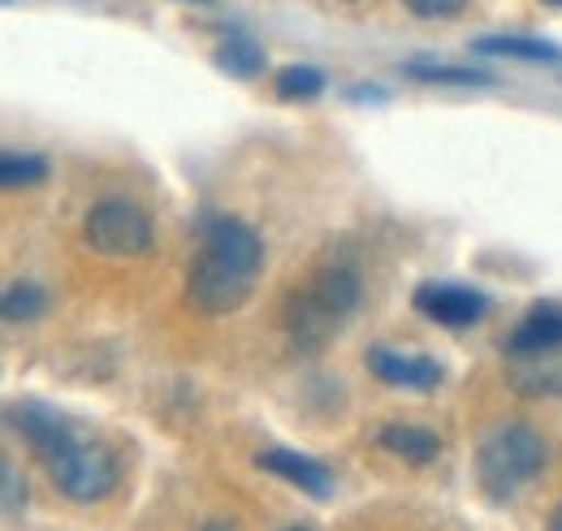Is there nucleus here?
Listing matches in <instances>:
<instances>
[{"label": "nucleus", "mask_w": 562, "mask_h": 531, "mask_svg": "<svg viewBox=\"0 0 562 531\" xmlns=\"http://www.w3.org/2000/svg\"><path fill=\"white\" fill-rule=\"evenodd\" d=\"M554 528L562 531V506H559V515H554Z\"/></svg>", "instance_id": "6ab92c4d"}, {"label": "nucleus", "mask_w": 562, "mask_h": 531, "mask_svg": "<svg viewBox=\"0 0 562 531\" xmlns=\"http://www.w3.org/2000/svg\"><path fill=\"white\" fill-rule=\"evenodd\" d=\"M359 294H363V281L347 264H329L321 268L316 276H307L290 294V303H285V332H290V341L299 350H307V354L325 350L338 337V329L355 316Z\"/></svg>", "instance_id": "7ed1b4c3"}, {"label": "nucleus", "mask_w": 562, "mask_h": 531, "mask_svg": "<svg viewBox=\"0 0 562 531\" xmlns=\"http://www.w3.org/2000/svg\"><path fill=\"white\" fill-rule=\"evenodd\" d=\"M412 303L424 320H432L441 329H472L490 312V298L472 285H459V281H424L412 294Z\"/></svg>", "instance_id": "423d86ee"}, {"label": "nucleus", "mask_w": 562, "mask_h": 531, "mask_svg": "<svg viewBox=\"0 0 562 531\" xmlns=\"http://www.w3.org/2000/svg\"><path fill=\"white\" fill-rule=\"evenodd\" d=\"M0 475H4V510L13 515V510L26 501V479H22V471L9 463V459H4V471H0Z\"/></svg>", "instance_id": "a211bd4d"}, {"label": "nucleus", "mask_w": 562, "mask_h": 531, "mask_svg": "<svg viewBox=\"0 0 562 531\" xmlns=\"http://www.w3.org/2000/svg\"><path fill=\"white\" fill-rule=\"evenodd\" d=\"M48 178V160L44 156H35V151H4L0 156V182L9 187V191H18V187H40Z\"/></svg>", "instance_id": "2eb2a0df"}, {"label": "nucleus", "mask_w": 562, "mask_h": 531, "mask_svg": "<svg viewBox=\"0 0 562 531\" xmlns=\"http://www.w3.org/2000/svg\"><path fill=\"white\" fill-rule=\"evenodd\" d=\"M273 87H278L281 100H316L325 91V74L316 66H285L278 69Z\"/></svg>", "instance_id": "dca6fc26"}, {"label": "nucleus", "mask_w": 562, "mask_h": 531, "mask_svg": "<svg viewBox=\"0 0 562 531\" xmlns=\"http://www.w3.org/2000/svg\"><path fill=\"white\" fill-rule=\"evenodd\" d=\"M403 78L424 87H493V74L472 66H437V61H407Z\"/></svg>", "instance_id": "ddd939ff"}, {"label": "nucleus", "mask_w": 562, "mask_h": 531, "mask_svg": "<svg viewBox=\"0 0 562 531\" xmlns=\"http://www.w3.org/2000/svg\"><path fill=\"white\" fill-rule=\"evenodd\" d=\"M4 423L40 454V463L48 466V479L70 497V501H104L117 479H122V466L117 454L87 437L82 428H74L61 410H53L48 402H9L4 406Z\"/></svg>", "instance_id": "f257e3e1"}, {"label": "nucleus", "mask_w": 562, "mask_h": 531, "mask_svg": "<svg viewBox=\"0 0 562 531\" xmlns=\"http://www.w3.org/2000/svg\"><path fill=\"white\" fill-rule=\"evenodd\" d=\"M390 454H398L403 463H432L437 454H441V437L432 432V428H420V423H385L381 428V437H376Z\"/></svg>", "instance_id": "9b49d317"}, {"label": "nucleus", "mask_w": 562, "mask_h": 531, "mask_svg": "<svg viewBox=\"0 0 562 531\" xmlns=\"http://www.w3.org/2000/svg\"><path fill=\"white\" fill-rule=\"evenodd\" d=\"M472 53L485 57H510V61H528V66H554L562 61V48L537 35H481L472 39Z\"/></svg>", "instance_id": "9d476101"}, {"label": "nucleus", "mask_w": 562, "mask_h": 531, "mask_svg": "<svg viewBox=\"0 0 562 531\" xmlns=\"http://www.w3.org/2000/svg\"><path fill=\"white\" fill-rule=\"evenodd\" d=\"M200 4H216V0H200Z\"/></svg>", "instance_id": "412c9836"}, {"label": "nucleus", "mask_w": 562, "mask_h": 531, "mask_svg": "<svg viewBox=\"0 0 562 531\" xmlns=\"http://www.w3.org/2000/svg\"><path fill=\"white\" fill-rule=\"evenodd\" d=\"M82 234L91 242V251L109 256V260H135L151 251V216L126 200L95 203L82 221Z\"/></svg>", "instance_id": "39448f33"}, {"label": "nucleus", "mask_w": 562, "mask_h": 531, "mask_svg": "<svg viewBox=\"0 0 562 531\" xmlns=\"http://www.w3.org/2000/svg\"><path fill=\"white\" fill-rule=\"evenodd\" d=\"M368 372L394 389H437L446 381L441 359L432 354H412V350H390V346H372L368 350Z\"/></svg>", "instance_id": "0eeeda50"}, {"label": "nucleus", "mask_w": 562, "mask_h": 531, "mask_svg": "<svg viewBox=\"0 0 562 531\" xmlns=\"http://www.w3.org/2000/svg\"><path fill=\"white\" fill-rule=\"evenodd\" d=\"M260 268H265L260 234L238 216H212L204 229V251L187 276V298L204 316L238 312L260 281Z\"/></svg>", "instance_id": "f03ea898"}, {"label": "nucleus", "mask_w": 562, "mask_h": 531, "mask_svg": "<svg viewBox=\"0 0 562 531\" xmlns=\"http://www.w3.org/2000/svg\"><path fill=\"white\" fill-rule=\"evenodd\" d=\"M416 18H428V22H437V18H454V13H463L468 9V0H403Z\"/></svg>", "instance_id": "f3484780"}, {"label": "nucleus", "mask_w": 562, "mask_h": 531, "mask_svg": "<svg viewBox=\"0 0 562 531\" xmlns=\"http://www.w3.org/2000/svg\"><path fill=\"white\" fill-rule=\"evenodd\" d=\"M562 346V307L559 303H537L528 307V316L510 329L506 350L510 354H550Z\"/></svg>", "instance_id": "1a4fd4ad"}, {"label": "nucleus", "mask_w": 562, "mask_h": 531, "mask_svg": "<svg viewBox=\"0 0 562 531\" xmlns=\"http://www.w3.org/2000/svg\"><path fill=\"white\" fill-rule=\"evenodd\" d=\"M44 307H48V294H44V290H40L35 281H13V285H4L0 312H4V320H9V325L44 316Z\"/></svg>", "instance_id": "4468645a"}, {"label": "nucleus", "mask_w": 562, "mask_h": 531, "mask_svg": "<svg viewBox=\"0 0 562 531\" xmlns=\"http://www.w3.org/2000/svg\"><path fill=\"white\" fill-rule=\"evenodd\" d=\"M256 466H265L269 475L294 484V488L307 493V497H329V493H334V475L316 463V459L299 454V450H260V454H256Z\"/></svg>", "instance_id": "6e6552de"}, {"label": "nucleus", "mask_w": 562, "mask_h": 531, "mask_svg": "<svg viewBox=\"0 0 562 531\" xmlns=\"http://www.w3.org/2000/svg\"><path fill=\"white\" fill-rule=\"evenodd\" d=\"M216 66L225 69L229 78L251 82V78H260V74H265V48H260L251 35L234 31L229 39H221V44H216Z\"/></svg>", "instance_id": "f8f14e48"}, {"label": "nucleus", "mask_w": 562, "mask_h": 531, "mask_svg": "<svg viewBox=\"0 0 562 531\" xmlns=\"http://www.w3.org/2000/svg\"><path fill=\"white\" fill-rule=\"evenodd\" d=\"M546 471V441L532 423L524 419H506L497 423L490 437L481 441L476 450V479H481V493L506 506L515 501L537 475Z\"/></svg>", "instance_id": "20e7f679"}, {"label": "nucleus", "mask_w": 562, "mask_h": 531, "mask_svg": "<svg viewBox=\"0 0 562 531\" xmlns=\"http://www.w3.org/2000/svg\"><path fill=\"white\" fill-rule=\"evenodd\" d=\"M546 4H559V9H562V0H546Z\"/></svg>", "instance_id": "aec40b11"}]
</instances>
